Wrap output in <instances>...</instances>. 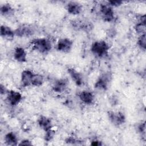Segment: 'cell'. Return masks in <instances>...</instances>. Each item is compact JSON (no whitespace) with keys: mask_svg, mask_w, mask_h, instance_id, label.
<instances>
[{"mask_svg":"<svg viewBox=\"0 0 146 146\" xmlns=\"http://www.w3.org/2000/svg\"><path fill=\"white\" fill-rule=\"evenodd\" d=\"M31 45L32 48L36 52L46 54L49 52L52 49L51 40L46 38H37L31 40Z\"/></svg>","mask_w":146,"mask_h":146,"instance_id":"1","label":"cell"},{"mask_svg":"<svg viewBox=\"0 0 146 146\" xmlns=\"http://www.w3.org/2000/svg\"><path fill=\"white\" fill-rule=\"evenodd\" d=\"M109 44L104 40L94 42L91 46V52L96 58H103L107 56L110 50Z\"/></svg>","mask_w":146,"mask_h":146,"instance_id":"2","label":"cell"},{"mask_svg":"<svg viewBox=\"0 0 146 146\" xmlns=\"http://www.w3.org/2000/svg\"><path fill=\"white\" fill-rule=\"evenodd\" d=\"M112 79V74L110 72L102 73L96 79L94 87L95 89L100 91H106Z\"/></svg>","mask_w":146,"mask_h":146,"instance_id":"3","label":"cell"},{"mask_svg":"<svg viewBox=\"0 0 146 146\" xmlns=\"http://www.w3.org/2000/svg\"><path fill=\"white\" fill-rule=\"evenodd\" d=\"M99 14L102 19L106 22H111L115 19L113 7L106 3H102L99 6Z\"/></svg>","mask_w":146,"mask_h":146,"instance_id":"4","label":"cell"},{"mask_svg":"<svg viewBox=\"0 0 146 146\" xmlns=\"http://www.w3.org/2000/svg\"><path fill=\"white\" fill-rule=\"evenodd\" d=\"M107 116L110 121L115 126L121 125L126 120L125 114L121 111H108Z\"/></svg>","mask_w":146,"mask_h":146,"instance_id":"5","label":"cell"},{"mask_svg":"<svg viewBox=\"0 0 146 146\" xmlns=\"http://www.w3.org/2000/svg\"><path fill=\"white\" fill-rule=\"evenodd\" d=\"M15 36L19 38H27L34 35L35 30L34 27L30 25L23 24L19 26L15 30Z\"/></svg>","mask_w":146,"mask_h":146,"instance_id":"6","label":"cell"},{"mask_svg":"<svg viewBox=\"0 0 146 146\" xmlns=\"http://www.w3.org/2000/svg\"><path fill=\"white\" fill-rule=\"evenodd\" d=\"M22 98L23 96L21 92L15 90H8L6 94V100L10 106L15 107L21 103Z\"/></svg>","mask_w":146,"mask_h":146,"instance_id":"7","label":"cell"},{"mask_svg":"<svg viewBox=\"0 0 146 146\" xmlns=\"http://www.w3.org/2000/svg\"><path fill=\"white\" fill-rule=\"evenodd\" d=\"M73 47V41L68 38H62L58 40L56 50L61 52L68 53Z\"/></svg>","mask_w":146,"mask_h":146,"instance_id":"8","label":"cell"},{"mask_svg":"<svg viewBox=\"0 0 146 146\" xmlns=\"http://www.w3.org/2000/svg\"><path fill=\"white\" fill-rule=\"evenodd\" d=\"M78 96L79 100L84 104L90 106L92 105L95 99L94 93L90 91L83 90L78 93Z\"/></svg>","mask_w":146,"mask_h":146,"instance_id":"9","label":"cell"},{"mask_svg":"<svg viewBox=\"0 0 146 146\" xmlns=\"http://www.w3.org/2000/svg\"><path fill=\"white\" fill-rule=\"evenodd\" d=\"M68 86V80L66 78L58 79L53 83L52 90L55 93L60 94L64 92Z\"/></svg>","mask_w":146,"mask_h":146,"instance_id":"10","label":"cell"},{"mask_svg":"<svg viewBox=\"0 0 146 146\" xmlns=\"http://www.w3.org/2000/svg\"><path fill=\"white\" fill-rule=\"evenodd\" d=\"M67 72L71 78L72 80L77 86H81L84 83L83 77L82 74L73 67H68L67 68Z\"/></svg>","mask_w":146,"mask_h":146,"instance_id":"11","label":"cell"},{"mask_svg":"<svg viewBox=\"0 0 146 146\" xmlns=\"http://www.w3.org/2000/svg\"><path fill=\"white\" fill-rule=\"evenodd\" d=\"M66 9L70 14L78 15L82 13L83 7L82 5L78 2L70 1L66 4Z\"/></svg>","mask_w":146,"mask_h":146,"instance_id":"12","label":"cell"},{"mask_svg":"<svg viewBox=\"0 0 146 146\" xmlns=\"http://www.w3.org/2000/svg\"><path fill=\"white\" fill-rule=\"evenodd\" d=\"M34 73L30 70L26 69L22 71L21 74V83L23 87H26L31 86V81Z\"/></svg>","mask_w":146,"mask_h":146,"instance_id":"13","label":"cell"},{"mask_svg":"<svg viewBox=\"0 0 146 146\" xmlns=\"http://www.w3.org/2000/svg\"><path fill=\"white\" fill-rule=\"evenodd\" d=\"M27 52L24 48L18 46L14 48L13 58L17 62L19 63H25L27 61Z\"/></svg>","mask_w":146,"mask_h":146,"instance_id":"14","label":"cell"},{"mask_svg":"<svg viewBox=\"0 0 146 146\" xmlns=\"http://www.w3.org/2000/svg\"><path fill=\"white\" fill-rule=\"evenodd\" d=\"M37 123L39 127L44 132L52 129V124L51 119L47 116L44 115L40 116L38 118Z\"/></svg>","mask_w":146,"mask_h":146,"instance_id":"15","label":"cell"},{"mask_svg":"<svg viewBox=\"0 0 146 146\" xmlns=\"http://www.w3.org/2000/svg\"><path fill=\"white\" fill-rule=\"evenodd\" d=\"M0 35L2 38L8 40H13L15 36L14 30L10 27L5 25H2L1 26Z\"/></svg>","mask_w":146,"mask_h":146,"instance_id":"16","label":"cell"},{"mask_svg":"<svg viewBox=\"0 0 146 146\" xmlns=\"http://www.w3.org/2000/svg\"><path fill=\"white\" fill-rule=\"evenodd\" d=\"M15 10L13 6L9 3H5L1 5L0 14L2 16L9 17L14 14Z\"/></svg>","mask_w":146,"mask_h":146,"instance_id":"17","label":"cell"},{"mask_svg":"<svg viewBox=\"0 0 146 146\" xmlns=\"http://www.w3.org/2000/svg\"><path fill=\"white\" fill-rule=\"evenodd\" d=\"M4 141L7 145H18V139L17 135L14 132H9L4 136Z\"/></svg>","mask_w":146,"mask_h":146,"instance_id":"18","label":"cell"},{"mask_svg":"<svg viewBox=\"0 0 146 146\" xmlns=\"http://www.w3.org/2000/svg\"><path fill=\"white\" fill-rule=\"evenodd\" d=\"M145 16L143 15L140 16L139 21L135 24L134 29L137 34L141 35L145 34Z\"/></svg>","mask_w":146,"mask_h":146,"instance_id":"19","label":"cell"},{"mask_svg":"<svg viewBox=\"0 0 146 146\" xmlns=\"http://www.w3.org/2000/svg\"><path fill=\"white\" fill-rule=\"evenodd\" d=\"M44 83V77L42 75L39 74H35L33 75L31 86L34 87H40L42 86Z\"/></svg>","mask_w":146,"mask_h":146,"instance_id":"20","label":"cell"},{"mask_svg":"<svg viewBox=\"0 0 146 146\" xmlns=\"http://www.w3.org/2000/svg\"><path fill=\"white\" fill-rule=\"evenodd\" d=\"M137 44L138 47L143 51L146 48V35L145 34L140 35L137 40Z\"/></svg>","mask_w":146,"mask_h":146,"instance_id":"21","label":"cell"},{"mask_svg":"<svg viewBox=\"0 0 146 146\" xmlns=\"http://www.w3.org/2000/svg\"><path fill=\"white\" fill-rule=\"evenodd\" d=\"M55 135V131L52 129H51L45 132V134L44 136V139L45 141L48 142L52 140V139L54 137Z\"/></svg>","mask_w":146,"mask_h":146,"instance_id":"22","label":"cell"},{"mask_svg":"<svg viewBox=\"0 0 146 146\" xmlns=\"http://www.w3.org/2000/svg\"><path fill=\"white\" fill-rule=\"evenodd\" d=\"M137 132L141 135L143 136V137L145 139V122H141L137 126Z\"/></svg>","mask_w":146,"mask_h":146,"instance_id":"23","label":"cell"},{"mask_svg":"<svg viewBox=\"0 0 146 146\" xmlns=\"http://www.w3.org/2000/svg\"><path fill=\"white\" fill-rule=\"evenodd\" d=\"M107 3L109 5L112 7H117L120 6L123 3V1H118V0H112V1H108L107 2Z\"/></svg>","mask_w":146,"mask_h":146,"instance_id":"24","label":"cell"},{"mask_svg":"<svg viewBox=\"0 0 146 146\" xmlns=\"http://www.w3.org/2000/svg\"><path fill=\"white\" fill-rule=\"evenodd\" d=\"M65 141H66V143H67L68 144H74L75 143H78V141H80V140H79L78 139H76V138H75L73 136H70V137H68L67 138H66Z\"/></svg>","mask_w":146,"mask_h":146,"instance_id":"25","label":"cell"},{"mask_svg":"<svg viewBox=\"0 0 146 146\" xmlns=\"http://www.w3.org/2000/svg\"><path fill=\"white\" fill-rule=\"evenodd\" d=\"M91 145L94 146H99L103 145V143L100 140L97 139H94L91 141Z\"/></svg>","mask_w":146,"mask_h":146,"instance_id":"26","label":"cell"},{"mask_svg":"<svg viewBox=\"0 0 146 146\" xmlns=\"http://www.w3.org/2000/svg\"><path fill=\"white\" fill-rule=\"evenodd\" d=\"M33 144L29 139H23L18 144L19 145H31Z\"/></svg>","mask_w":146,"mask_h":146,"instance_id":"27","label":"cell"},{"mask_svg":"<svg viewBox=\"0 0 146 146\" xmlns=\"http://www.w3.org/2000/svg\"><path fill=\"white\" fill-rule=\"evenodd\" d=\"M110 102L112 106H116L117 104L119 101H118V99L117 98V97L116 96L113 95L111 97Z\"/></svg>","mask_w":146,"mask_h":146,"instance_id":"28","label":"cell"},{"mask_svg":"<svg viewBox=\"0 0 146 146\" xmlns=\"http://www.w3.org/2000/svg\"><path fill=\"white\" fill-rule=\"evenodd\" d=\"M7 91H8V90H7V88H6L5 85H3L1 83L0 85V92H1V95H6Z\"/></svg>","mask_w":146,"mask_h":146,"instance_id":"29","label":"cell"}]
</instances>
